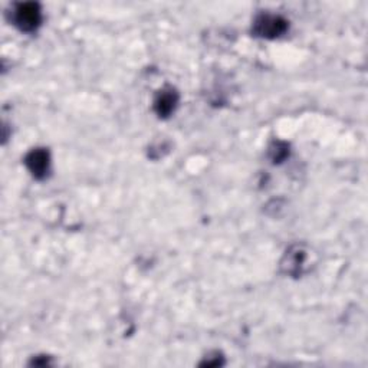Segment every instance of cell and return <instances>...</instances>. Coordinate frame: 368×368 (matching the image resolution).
I'll list each match as a JSON object with an SVG mask.
<instances>
[{
	"label": "cell",
	"mask_w": 368,
	"mask_h": 368,
	"mask_svg": "<svg viewBox=\"0 0 368 368\" xmlns=\"http://www.w3.org/2000/svg\"><path fill=\"white\" fill-rule=\"evenodd\" d=\"M287 29H288V22L284 18L278 15H270V13L259 15L253 23V32L258 36L268 38V39L281 36L282 33H285Z\"/></svg>",
	"instance_id": "1"
},
{
	"label": "cell",
	"mask_w": 368,
	"mask_h": 368,
	"mask_svg": "<svg viewBox=\"0 0 368 368\" xmlns=\"http://www.w3.org/2000/svg\"><path fill=\"white\" fill-rule=\"evenodd\" d=\"M15 25L25 32H33L39 28L42 22L40 8L36 4H22L18 5L13 12Z\"/></svg>",
	"instance_id": "2"
},
{
	"label": "cell",
	"mask_w": 368,
	"mask_h": 368,
	"mask_svg": "<svg viewBox=\"0 0 368 368\" xmlns=\"http://www.w3.org/2000/svg\"><path fill=\"white\" fill-rule=\"evenodd\" d=\"M308 263V252L304 246L295 245L289 251H287L284 259H282V270L287 275L298 276L304 272Z\"/></svg>",
	"instance_id": "3"
},
{
	"label": "cell",
	"mask_w": 368,
	"mask_h": 368,
	"mask_svg": "<svg viewBox=\"0 0 368 368\" xmlns=\"http://www.w3.org/2000/svg\"><path fill=\"white\" fill-rule=\"evenodd\" d=\"M25 164L33 177L45 178L51 168V156L45 149H35L26 156Z\"/></svg>",
	"instance_id": "4"
},
{
	"label": "cell",
	"mask_w": 368,
	"mask_h": 368,
	"mask_svg": "<svg viewBox=\"0 0 368 368\" xmlns=\"http://www.w3.org/2000/svg\"><path fill=\"white\" fill-rule=\"evenodd\" d=\"M178 103V96L173 88H164L161 89L156 100H154V110L159 117H168L171 113H174Z\"/></svg>",
	"instance_id": "5"
}]
</instances>
